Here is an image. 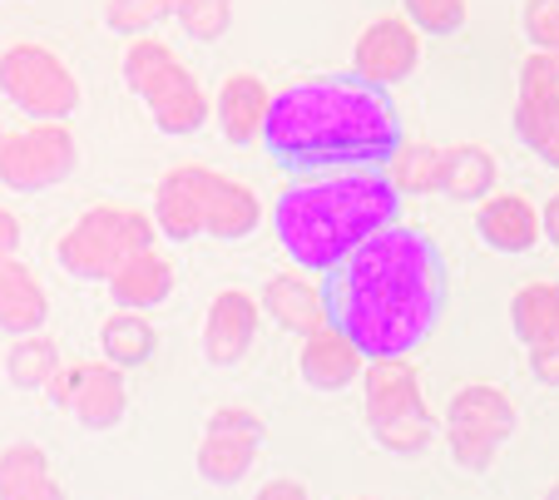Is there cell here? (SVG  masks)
Segmentation results:
<instances>
[{
    "label": "cell",
    "instance_id": "6da1fadb",
    "mask_svg": "<svg viewBox=\"0 0 559 500\" xmlns=\"http://www.w3.org/2000/svg\"><path fill=\"white\" fill-rule=\"evenodd\" d=\"M328 312L361 357H412L445 308V267L431 234L391 224L328 273Z\"/></svg>",
    "mask_w": 559,
    "mask_h": 500
},
{
    "label": "cell",
    "instance_id": "7a4b0ae2",
    "mask_svg": "<svg viewBox=\"0 0 559 500\" xmlns=\"http://www.w3.org/2000/svg\"><path fill=\"white\" fill-rule=\"evenodd\" d=\"M402 144V115L386 90L357 75H317L277 90L263 124V150L287 174L381 169Z\"/></svg>",
    "mask_w": 559,
    "mask_h": 500
},
{
    "label": "cell",
    "instance_id": "3957f363",
    "mask_svg": "<svg viewBox=\"0 0 559 500\" xmlns=\"http://www.w3.org/2000/svg\"><path fill=\"white\" fill-rule=\"evenodd\" d=\"M396 203L381 169H332L277 193L273 228L293 267L328 277L357 243L396 224Z\"/></svg>",
    "mask_w": 559,
    "mask_h": 500
},
{
    "label": "cell",
    "instance_id": "277c9868",
    "mask_svg": "<svg viewBox=\"0 0 559 500\" xmlns=\"http://www.w3.org/2000/svg\"><path fill=\"white\" fill-rule=\"evenodd\" d=\"M124 85L139 95V105L148 109V119L158 124V134L189 139L213 119V95L203 90V80L174 55V45H164L158 35H134L124 50Z\"/></svg>",
    "mask_w": 559,
    "mask_h": 500
},
{
    "label": "cell",
    "instance_id": "5b68a950",
    "mask_svg": "<svg viewBox=\"0 0 559 500\" xmlns=\"http://www.w3.org/2000/svg\"><path fill=\"white\" fill-rule=\"evenodd\" d=\"M158 243L154 213L134 209V203H90L60 238H55V258L70 277L80 283H105L129 253H144Z\"/></svg>",
    "mask_w": 559,
    "mask_h": 500
},
{
    "label": "cell",
    "instance_id": "8992f818",
    "mask_svg": "<svg viewBox=\"0 0 559 500\" xmlns=\"http://www.w3.org/2000/svg\"><path fill=\"white\" fill-rule=\"evenodd\" d=\"M0 95L25 119H70L85 99V85L55 45L11 40L0 50Z\"/></svg>",
    "mask_w": 559,
    "mask_h": 500
},
{
    "label": "cell",
    "instance_id": "52a82bcc",
    "mask_svg": "<svg viewBox=\"0 0 559 500\" xmlns=\"http://www.w3.org/2000/svg\"><path fill=\"white\" fill-rule=\"evenodd\" d=\"M74 169H80V134L70 129V119H31L21 129H5L0 189L45 193V189H60Z\"/></svg>",
    "mask_w": 559,
    "mask_h": 500
},
{
    "label": "cell",
    "instance_id": "ba28073f",
    "mask_svg": "<svg viewBox=\"0 0 559 500\" xmlns=\"http://www.w3.org/2000/svg\"><path fill=\"white\" fill-rule=\"evenodd\" d=\"M416 64H421V31L406 15H377L357 31L347 75H357L371 90H396L416 75Z\"/></svg>",
    "mask_w": 559,
    "mask_h": 500
},
{
    "label": "cell",
    "instance_id": "9c48e42d",
    "mask_svg": "<svg viewBox=\"0 0 559 500\" xmlns=\"http://www.w3.org/2000/svg\"><path fill=\"white\" fill-rule=\"evenodd\" d=\"M209 164H174L154 189V228L169 243H189V238L203 234V213H209V189H213Z\"/></svg>",
    "mask_w": 559,
    "mask_h": 500
},
{
    "label": "cell",
    "instance_id": "30bf717a",
    "mask_svg": "<svg viewBox=\"0 0 559 500\" xmlns=\"http://www.w3.org/2000/svg\"><path fill=\"white\" fill-rule=\"evenodd\" d=\"M258 328H263V308L248 288H218L203 312V357L213 367H238L253 352Z\"/></svg>",
    "mask_w": 559,
    "mask_h": 500
},
{
    "label": "cell",
    "instance_id": "8fae6325",
    "mask_svg": "<svg viewBox=\"0 0 559 500\" xmlns=\"http://www.w3.org/2000/svg\"><path fill=\"white\" fill-rule=\"evenodd\" d=\"M361 367H367V357H361V347L347 337L342 328H317L302 337V347H297V377H302L307 392H347V386L361 382Z\"/></svg>",
    "mask_w": 559,
    "mask_h": 500
},
{
    "label": "cell",
    "instance_id": "7c38bea8",
    "mask_svg": "<svg viewBox=\"0 0 559 500\" xmlns=\"http://www.w3.org/2000/svg\"><path fill=\"white\" fill-rule=\"evenodd\" d=\"M277 90L267 85L263 75L253 70H233V75L218 80L213 90V119H218L223 139L248 150V144H263V124H267V109H273Z\"/></svg>",
    "mask_w": 559,
    "mask_h": 500
},
{
    "label": "cell",
    "instance_id": "4fadbf2b",
    "mask_svg": "<svg viewBox=\"0 0 559 500\" xmlns=\"http://www.w3.org/2000/svg\"><path fill=\"white\" fill-rule=\"evenodd\" d=\"M555 129H559V75L545 50H530L520 60V85H515V134L525 150L539 154Z\"/></svg>",
    "mask_w": 559,
    "mask_h": 500
},
{
    "label": "cell",
    "instance_id": "5bb4252c",
    "mask_svg": "<svg viewBox=\"0 0 559 500\" xmlns=\"http://www.w3.org/2000/svg\"><path fill=\"white\" fill-rule=\"evenodd\" d=\"M475 234L496 253H510V258L535 253L539 238H545L539 234V203L520 189H496L475 209Z\"/></svg>",
    "mask_w": 559,
    "mask_h": 500
},
{
    "label": "cell",
    "instance_id": "9a60e30c",
    "mask_svg": "<svg viewBox=\"0 0 559 500\" xmlns=\"http://www.w3.org/2000/svg\"><path fill=\"white\" fill-rule=\"evenodd\" d=\"M361 406H367V426L431 412L412 357H367V367H361Z\"/></svg>",
    "mask_w": 559,
    "mask_h": 500
},
{
    "label": "cell",
    "instance_id": "2e32d148",
    "mask_svg": "<svg viewBox=\"0 0 559 500\" xmlns=\"http://www.w3.org/2000/svg\"><path fill=\"white\" fill-rule=\"evenodd\" d=\"M258 308H263V318H273L277 328L297 332V337H307V332H317V328H328L332 322L328 288L317 283V273H302V267L267 277L263 293H258Z\"/></svg>",
    "mask_w": 559,
    "mask_h": 500
},
{
    "label": "cell",
    "instance_id": "e0dca14e",
    "mask_svg": "<svg viewBox=\"0 0 559 500\" xmlns=\"http://www.w3.org/2000/svg\"><path fill=\"white\" fill-rule=\"evenodd\" d=\"M50 322V293L40 273L21 253H0V332L5 337H31Z\"/></svg>",
    "mask_w": 559,
    "mask_h": 500
},
{
    "label": "cell",
    "instance_id": "ac0fdd59",
    "mask_svg": "<svg viewBox=\"0 0 559 500\" xmlns=\"http://www.w3.org/2000/svg\"><path fill=\"white\" fill-rule=\"evenodd\" d=\"M105 283H109L115 308L148 312L174 298V263H169V253H158V243H154V248H144V253H129Z\"/></svg>",
    "mask_w": 559,
    "mask_h": 500
},
{
    "label": "cell",
    "instance_id": "d6986e66",
    "mask_svg": "<svg viewBox=\"0 0 559 500\" xmlns=\"http://www.w3.org/2000/svg\"><path fill=\"white\" fill-rule=\"evenodd\" d=\"M441 421L471 426V431H480V437H490V441H500V447H506V441L515 437L520 412H515V402H510L506 386H496V382H465V386H455V392H451Z\"/></svg>",
    "mask_w": 559,
    "mask_h": 500
},
{
    "label": "cell",
    "instance_id": "ffe728a7",
    "mask_svg": "<svg viewBox=\"0 0 559 500\" xmlns=\"http://www.w3.org/2000/svg\"><path fill=\"white\" fill-rule=\"evenodd\" d=\"M258 224H263V199H258L253 183L228 179V174H213L203 234L218 238V243H238V238H253Z\"/></svg>",
    "mask_w": 559,
    "mask_h": 500
},
{
    "label": "cell",
    "instance_id": "44dd1931",
    "mask_svg": "<svg viewBox=\"0 0 559 500\" xmlns=\"http://www.w3.org/2000/svg\"><path fill=\"white\" fill-rule=\"evenodd\" d=\"M0 500H70V490L60 486L45 447L11 441L0 447Z\"/></svg>",
    "mask_w": 559,
    "mask_h": 500
},
{
    "label": "cell",
    "instance_id": "7402d4cb",
    "mask_svg": "<svg viewBox=\"0 0 559 500\" xmlns=\"http://www.w3.org/2000/svg\"><path fill=\"white\" fill-rule=\"evenodd\" d=\"M129 412V386H124V372H119L115 362H85V382H80V392H74L70 402V416L80 426H90V431H115L119 421H124Z\"/></svg>",
    "mask_w": 559,
    "mask_h": 500
},
{
    "label": "cell",
    "instance_id": "603a6c76",
    "mask_svg": "<svg viewBox=\"0 0 559 500\" xmlns=\"http://www.w3.org/2000/svg\"><path fill=\"white\" fill-rule=\"evenodd\" d=\"M500 183V164L496 154L486 150V144H451V150L441 154V193L455 203H480L490 199Z\"/></svg>",
    "mask_w": 559,
    "mask_h": 500
},
{
    "label": "cell",
    "instance_id": "cb8c5ba5",
    "mask_svg": "<svg viewBox=\"0 0 559 500\" xmlns=\"http://www.w3.org/2000/svg\"><path fill=\"white\" fill-rule=\"evenodd\" d=\"M99 352H105V362H115L119 372H134V367L154 362L158 332H154V322H148V312L115 308L99 322Z\"/></svg>",
    "mask_w": 559,
    "mask_h": 500
},
{
    "label": "cell",
    "instance_id": "d4e9b609",
    "mask_svg": "<svg viewBox=\"0 0 559 500\" xmlns=\"http://www.w3.org/2000/svg\"><path fill=\"white\" fill-rule=\"evenodd\" d=\"M510 328L525 347L559 337V277H530L510 298Z\"/></svg>",
    "mask_w": 559,
    "mask_h": 500
},
{
    "label": "cell",
    "instance_id": "484cf974",
    "mask_svg": "<svg viewBox=\"0 0 559 500\" xmlns=\"http://www.w3.org/2000/svg\"><path fill=\"white\" fill-rule=\"evenodd\" d=\"M441 144H426V139H402L391 159L381 164L386 183L396 189V199H421V193L441 189Z\"/></svg>",
    "mask_w": 559,
    "mask_h": 500
},
{
    "label": "cell",
    "instance_id": "4316f807",
    "mask_svg": "<svg viewBox=\"0 0 559 500\" xmlns=\"http://www.w3.org/2000/svg\"><path fill=\"white\" fill-rule=\"evenodd\" d=\"M258 437H243V431H203L199 441V476L213 480V486H238L248 471L258 466Z\"/></svg>",
    "mask_w": 559,
    "mask_h": 500
},
{
    "label": "cell",
    "instance_id": "83f0119b",
    "mask_svg": "<svg viewBox=\"0 0 559 500\" xmlns=\"http://www.w3.org/2000/svg\"><path fill=\"white\" fill-rule=\"evenodd\" d=\"M60 367H64L60 362V342H55L50 332L15 337L11 352H5V377H11V386H21V392H45Z\"/></svg>",
    "mask_w": 559,
    "mask_h": 500
},
{
    "label": "cell",
    "instance_id": "f1b7e54d",
    "mask_svg": "<svg viewBox=\"0 0 559 500\" xmlns=\"http://www.w3.org/2000/svg\"><path fill=\"white\" fill-rule=\"evenodd\" d=\"M174 25H179L189 40L213 45V40H223L233 25V0H174Z\"/></svg>",
    "mask_w": 559,
    "mask_h": 500
},
{
    "label": "cell",
    "instance_id": "f546056e",
    "mask_svg": "<svg viewBox=\"0 0 559 500\" xmlns=\"http://www.w3.org/2000/svg\"><path fill=\"white\" fill-rule=\"evenodd\" d=\"M371 437H377V447L391 451V456H421L436 437V416L416 412V416H396V421H377Z\"/></svg>",
    "mask_w": 559,
    "mask_h": 500
},
{
    "label": "cell",
    "instance_id": "4dcf8cb0",
    "mask_svg": "<svg viewBox=\"0 0 559 500\" xmlns=\"http://www.w3.org/2000/svg\"><path fill=\"white\" fill-rule=\"evenodd\" d=\"M402 15L416 25L421 35H455L471 21V0H402Z\"/></svg>",
    "mask_w": 559,
    "mask_h": 500
},
{
    "label": "cell",
    "instance_id": "1f68e13d",
    "mask_svg": "<svg viewBox=\"0 0 559 500\" xmlns=\"http://www.w3.org/2000/svg\"><path fill=\"white\" fill-rule=\"evenodd\" d=\"M158 21H174V0H109L105 5V25L115 35H148Z\"/></svg>",
    "mask_w": 559,
    "mask_h": 500
},
{
    "label": "cell",
    "instance_id": "d6a6232c",
    "mask_svg": "<svg viewBox=\"0 0 559 500\" xmlns=\"http://www.w3.org/2000/svg\"><path fill=\"white\" fill-rule=\"evenodd\" d=\"M441 431H445V451H451V461L461 471H471V476H486V471L496 466L500 441L480 437V431H471V426H455V421H441Z\"/></svg>",
    "mask_w": 559,
    "mask_h": 500
},
{
    "label": "cell",
    "instance_id": "836d02e7",
    "mask_svg": "<svg viewBox=\"0 0 559 500\" xmlns=\"http://www.w3.org/2000/svg\"><path fill=\"white\" fill-rule=\"evenodd\" d=\"M520 31L530 50H555L559 45V0H525L520 5Z\"/></svg>",
    "mask_w": 559,
    "mask_h": 500
},
{
    "label": "cell",
    "instance_id": "e575fe53",
    "mask_svg": "<svg viewBox=\"0 0 559 500\" xmlns=\"http://www.w3.org/2000/svg\"><path fill=\"white\" fill-rule=\"evenodd\" d=\"M209 431H243V437H258L263 441V416L253 412L248 402H223V406H213L209 412Z\"/></svg>",
    "mask_w": 559,
    "mask_h": 500
},
{
    "label": "cell",
    "instance_id": "d590c367",
    "mask_svg": "<svg viewBox=\"0 0 559 500\" xmlns=\"http://www.w3.org/2000/svg\"><path fill=\"white\" fill-rule=\"evenodd\" d=\"M80 382H85V362H64L60 372H55V382L45 386V392H50V402L60 406V412H70V402H74V392H80Z\"/></svg>",
    "mask_w": 559,
    "mask_h": 500
},
{
    "label": "cell",
    "instance_id": "8d00e7d4",
    "mask_svg": "<svg viewBox=\"0 0 559 500\" xmlns=\"http://www.w3.org/2000/svg\"><path fill=\"white\" fill-rule=\"evenodd\" d=\"M530 372H535L539 386H559V337L530 347Z\"/></svg>",
    "mask_w": 559,
    "mask_h": 500
},
{
    "label": "cell",
    "instance_id": "74e56055",
    "mask_svg": "<svg viewBox=\"0 0 559 500\" xmlns=\"http://www.w3.org/2000/svg\"><path fill=\"white\" fill-rule=\"evenodd\" d=\"M253 500H312V490H307L302 480H293V476H273V480H263V486L253 490Z\"/></svg>",
    "mask_w": 559,
    "mask_h": 500
},
{
    "label": "cell",
    "instance_id": "f35d334b",
    "mask_svg": "<svg viewBox=\"0 0 559 500\" xmlns=\"http://www.w3.org/2000/svg\"><path fill=\"white\" fill-rule=\"evenodd\" d=\"M539 234H545V243L559 248V189L539 203Z\"/></svg>",
    "mask_w": 559,
    "mask_h": 500
},
{
    "label": "cell",
    "instance_id": "ab89813d",
    "mask_svg": "<svg viewBox=\"0 0 559 500\" xmlns=\"http://www.w3.org/2000/svg\"><path fill=\"white\" fill-rule=\"evenodd\" d=\"M15 248H21V218L0 203V253H15Z\"/></svg>",
    "mask_w": 559,
    "mask_h": 500
},
{
    "label": "cell",
    "instance_id": "60d3db41",
    "mask_svg": "<svg viewBox=\"0 0 559 500\" xmlns=\"http://www.w3.org/2000/svg\"><path fill=\"white\" fill-rule=\"evenodd\" d=\"M549 55V64H555V75H559V45H555V50H545Z\"/></svg>",
    "mask_w": 559,
    "mask_h": 500
},
{
    "label": "cell",
    "instance_id": "b9f144b4",
    "mask_svg": "<svg viewBox=\"0 0 559 500\" xmlns=\"http://www.w3.org/2000/svg\"><path fill=\"white\" fill-rule=\"evenodd\" d=\"M539 500H559V480H555V486H549V490H545V496H539Z\"/></svg>",
    "mask_w": 559,
    "mask_h": 500
},
{
    "label": "cell",
    "instance_id": "7bdbcfd3",
    "mask_svg": "<svg viewBox=\"0 0 559 500\" xmlns=\"http://www.w3.org/2000/svg\"><path fill=\"white\" fill-rule=\"evenodd\" d=\"M0 144H5V124H0Z\"/></svg>",
    "mask_w": 559,
    "mask_h": 500
},
{
    "label": "cell",
    "instance_id": "ee69618b",
    "mask_svg": "<svg viewBox=\"0 0 559 500\" xmlns=\"http://www.w3.org/2000/svg\"><path fill=\"white\" fill-rule=\"evenodd\" d=\"M357 500H377V496H357Z\"/></svg>",
    "mask_w": 559,
    "mask_h": 500
}]
</instances>
